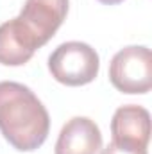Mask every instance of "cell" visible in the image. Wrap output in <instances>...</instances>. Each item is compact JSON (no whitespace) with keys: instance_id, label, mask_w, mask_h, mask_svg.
I'll return each mask as SVG.
<instances>
[{"instance_id":"2","label":"cell","mask_w":152,"mask_h":154,"mask_svg":"<svg viewBox=\"0 0 152 154\" xmlns=\"http://www.w3.org/2000/svg\"><path fill=\"white\" fill-rule=\"evenodd\" d=\"M99 54L88 43L68 41L59 45L48 57L52 77L66 86H82L91 82L99 74Z\"/></svg>"},{"instance_id":"3","label":"cell","mask_w":152,"mask_h":154,"mask_svg":"<svg viewBox=\"0 0 152 154\" xmlns=\"http://www.w3.org/2000/svg\"><path fill=\"white\" fill-rule=\"evenodd\" d=\"M111 84L122 93H147L152 88V54L147 47H125L109 65Z\"/></svg>"},{"instance_id":"8","label":"cell","mask_w":152,"mask_h":154,"mask_svg":"<svg viewBox=\"0 0 152 154\" xmlns=\"http://www.w3.org/2000/svg\"><path fill=\"white\" fill-rule=\"evenodd\" d=\"M100 154H147V149H132V147H123L118 143H108Z\"/></svg>"},{"instance_id":"9","label":"cell","mask_w":152,"mask_h":154,"mask_svg":"<svg viewBox=\"0 0 152 154\" xmlns=\"http://www.w3.org/2000/svg\"><path fill=\"white\" fill-rule=\"evenodd\" d=\"M99 2L108 4V5H114V4H120V2H123V0H99Z\"/></svg>"},{"instance_id":"4","label":"cell","mask_w":152,"mask_h":154,"mask_svg":"<svg viewBox=\"0 0 152 154\" xmlns=\"http://www.w3.org/2000/svg\"><path fill=\"white\" fill-rule=\"evenodd\" d=\"M68 13V0H27L20 11V22L43 47L63 25Z\"/></svg>"},{"instance_id":"1","label":"cell","mask_w":152,"mask_h":154,"mask_svg":"<svg viewBox=\"0 0 152 154\" xmlns=\"http://www.w3.org/2000/svg\"><path fill=\"white\" fill-rule=\"evenodd\" d=\"M50 116L47 108L27 86L13 81L0 82V131L18 151L31 152L48 136Z\"/></svg>"},{"instance_id":"7","label":"cell","mask_w":152,"mask_h":154,"mask_svg":"<svg viewBox=\"0 0 152 154\" xmlns=\"http://www.w3.org/2000/svg\"><path fill=\"white\" fill-rule=\"evenodd\" d=\"M38 48V43L31 36L27 27L20 22V18H13L0 25V63L2 65L5 66L25 65Z\"/></svg>"},{"instance_id":"5","label":"cell","mask_w":152,"mask_h":154,"mask_svg":"<svg viewBox=\"0 0 152 154\" xmlns=\"http://www.w3.org/2000/svg\"><path fill=\"white\" fill-rule=\"evenodd\" d=\"M113 142L123 147L147 149L150 140V115L145 108L129 104L114 111L111 120Z\"/></svg>"},{"instance_id":"6","label":"cell","mask_w":152,"mask_h":154,"mask_svg":"<svg viewBox=\"0 0 152 154\" xmlns=\"http://www.w3.org/2000/svg\"><path fill=\"white\" fill-rule=\"evenodd\" d=\"M100 147L102 134L99 125L86 116H74L59 133L56 154H97Z\"/></svg>"}]
</instances>
